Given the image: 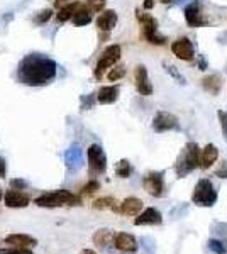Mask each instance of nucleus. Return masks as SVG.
I'll list each match as a JSON object with an SVG mask.
<instances>
[{
    "instance_id": "7ed1b4c3",
    "label": "nucleus",
    "mask_w": 227,
    "mask_h": 254,
    "mask_svg": "<svg viewBox=\"0 0 227 254\" xmlns=\"http://www.w3.org/2000/svg\"><path fill=\"white\" fill-rule=\"evenodd\" d=\"M36 205L44 208H56V207H76L81 205V196L75 195L68 190H56L48 191L36 198Z\"/></svg>"
},
{
    "instance_id": "e433bc0d",
    "label": "nucleus",
    "mask_w": 227,
    "mask_h": 254,
    "mask_svg": "<svg viewBox=\"0 0 227 254\" xmlns=\"http://www.w3.org/2000/svg\"><path fill=\"white\" fill-rule=\"evenodd\" d=\"M216 176H219V178H224L227 180V161H222L221 168L216 171Z\"/></svg>"
},
{
    "instance_id": "c03bdc74",
    "label": "nucleus",
    "mask_w": 227,
    "mask_h": 254,
    "mask_svg": "<svg viewBox=\"0 0 227 254\" xmlns=\"http://www.w3.org/2000/svg\"><path fill=\"white\" fill-rule=\"evenodd\" d=\"M187 2H193V0H178L176 3H187Z\"/></svg>"
},
{
    "instance_id": "5701e85b",
    "label": "nucleus",
    "mask_w": 227,
    "mask_h": 254,
    "mask_svg": "<svg viewBox=\"0 0 227 254\" xmlns=\"http://www.w3.org/2000/svg\"><path fill=\"white\" fill-rule=\"evenodd\" d=\"M222 85H224V81H222L221 76L216 75V73L202 78V87L207 90L209 93H212V95H219V93H221Z\"/></svg>"
},
{
    "instance_id": "1a4fd4ad",
    "label": "nucleus",
    "mask_w": 227,
    "mask_h": 254,
    "mask_svg": "<svg viewBox=\"0 0 227 254\" xmlns=\"http://www.w3.org/2000/svg\"><path fill=\"white\" fill-rule=\"evenodd\" d=\"M152 129L156 132H168V130H180V122L173 114L161 110L152 119Z\"/></svg>"
},
{
    "instance_id": "72a5a7b5",
    "label": "nucleus",
    "mask_w": 227,
    "mask_h": 254,
    "mask_svg": "<svg viewBox=\"0 0 227 254\" xmlns=\"http://www.w3.org/2000/svg\"><path fill=\"white\" fill-rule=\"evenodd\" d=\"M0 254H34L29 248H0Z\"/></svg>"
},
{
    "instance_id": "6ab92c4d",
    "label": "nucleus",
    "mask_w": 227,
    "mask_h": 254,
    "mask_svg": "<svg viewBox=\"0 0 227 254\" xmlns=\"http://www.w3.org/2000/svg\"><path fill=\"white\" fill-rule=\"evenodd\" d=\"M95 248H98L100 251H107L110 246H114V232L110 229H98L92 237Z\"/></svg>"
},
{
    "instance_id": "9d476101",
    "label": "nucleus",
    "mask_w": 227,
    "mask_h": 254,
    "mask_svg": "<svg viewBox=\"0 0 227 254\" xmlns=\"http://www.w3.org/2000/svg\"><path fill=\"white\" fill-rule=\"evenodd\" d=\"M171 53L181 61H192L195 58V48H193V43L188 38H180L173 41Z\"/></svg>"
},
{
    "instance_id": "c756f323",
    "label": "nucleus",
    "mask_w": 227,
    "mask_h": 254,
    "mask_svg": "<svg viewBox=\"0 0 227 254\" xmlns=\"http://www.w3.org/2000/svg\"><path fill=\"white\" fill-rule=\"evenodd\" d=\"M100 190V183L97 182V180H90L86 185L81 188V191H80V196H90V195H93L95 191H98Z\"/></svg>"
},
{
    "instance_id": "79ce46f5",
    "label": "nucleus",
    "mask_w": 227,
    "mask_h": 254,
    "mask_svg": "<svg viewBox=\"0 0 227 254\" xmlns=\"http://www.w3.org/2000/svg\"><path fill=\"white\" fill-rule=\"evenodd\" d=\"M199 68L204 71V69H207V63H205V60L202 58V56H199Z\"/></svg>"
},
{
    "instance_id": "c85d7f7f",
    "label": "nucleus",
    "mask_w": 227,
    "mask_h": 254,
    "mask_svg": "<svg viewBox=\"0 0 227 254\" xmlns=\"http://www.w3.org/2000/svg\"><path fill=\"white\" fill-rule=\"evenodd\" d=\"M209 251H212L214 254H227L226 243L222 239H209Z\"/></svg>"
},
{
    "instance_id": "cd10ccee",
    "label": "nucleus",
    "mask_w": 227,
    "mask_h": 254,
    "mask_svg": "<svg viewBox=\"0 0 227 254\" xmlns=\"http://www.w3.org/2000/svg\"><path fill=\"white\" fill-rule=\"evenodd\" d=\"M163 68L166 69V73L171 76V78H175V80H176V83H181V85L187 83V81H185V76L178 71V68H176L175 64L168 63V61H163Z\"/></svg>"
},
{
    "instance_id": "6e6552de",
    "label": "nucleus",
    "mask_w": 227,
    "mask_h": 254,
    "mask_svg": "<svg viewBox=\"0 0 227 254\" xmlns=\"http://www.w3.org/2000/svg\"><path fill=\"white\" fill-rule=\"evenodd\" d=\"M143 187L151 196L163 198L166 195V185H164V173L163 171H151L143 178Z\"/></svg>"
},
{
    "instance_id": "58836bf2",
    "label": "nucleus",
    "mask_w": 227,
    "mask_h": 254,
    "mask_svg": "<svg viewBox=\"0 0 227 254\" xmlns=\"http://www.w3.org/2000/svg\"><path fill=\"white\" fill-rule=\"evenodd\" d=\"M7 175V166H5V161H3L2 154H0V178H5Z\"/></svg>"
},
{
    "instance_id": "49530a36",
    "label": "nucleus",
    "mask_w": 227,
    "mask_h": 254,
    "mask_svg": "<svg viewBox=\"0 0 227 254\" xmlns=\"http://www.w3.org/2000/svg\"><path fill=\"white\" fill-rule=\"evenodd\" d=\"M3 198V193H2V191H0V200H2Z\"/></svg>"
},
{
    "instance_id": "f3484780",
    "label": "nucleus",
    "mask_w": 227,
    "mask_h": 254,
    "mask_svg": "<svg viewBox=\"0 0 227 254\" xmlns=\"http://www.w3.org/2000/svg\"><path fill=\"white\" fill-rule=\"evenodd\" d=\"M144 207V202L138 196H129V198L122 200L121 205H119V214L122 215H138L141 214Z\"/></svg>"
},
{
    "instance_id": "f257e3e1",
    "label": "nucleus",
    "mask_w": 227,
    "mask_h": 254,
    "mask_svg": "<svg viewBox=\"0 0 227 254\" xmlns=\"http://www.w3.org/2000/svg\"><path fill=\"white\" fill-rule=\"evenodd\" d=\"M56 76V63L51 58L39 53L27 55L19 63L17 80L29 87H41L48 85Z\"/></svg>"
},
{
    "instance_id": "dca6fc26",
    "label": "nucleus",
    "mask_w": 227,
    "mask_h": 254,
    "mask_svg": "<svg viewBox=\"0 0 227 254\" xmlns=\"http://www.w3.org/2000/svg\"><path fill=\"white\" fill-rule=\"evenodd\" d=\"M65 163H67V168L68 170H80L81 168V163H83V154H81V147L78 144H73L70 146V149H67L65 153Z\"/></svg>"
},
{
    "instance_id": "a18cd8bd",
    "label": "nucleus",
    "mask_w": 227,
    "mask_h": 254,
    "mask_svg": "<svg viewBox=\"0 0 227 254\" xmlns=\"http://www.w3.org/2000/svg\"><path fill=\"white\" fill-rule=\"evenodd\" d=\"M159 2H163V3H171L173 0H159Z\"/></svg>"
},
{
    "instance_id": "4be33fe9",
    "label": "nucleus",
    "mask_w": 227,
    "mask_h": 254,
    "mask_svg": "<svg viewBox=\"0 0 227 254\" xmlns=\"http://www.w3.org/2000/svg\"><path fill=\"white\" fill-rule=\"evenodd\" d=\"M219 158V149L216 144H207L204 149L200 151V168L207 170L217 161Z\"/></svg>"
},
{
    "instance_id": "423d86ee",
    "label": "nucleus",
    "mask_w": 227,
    "mask_h": 254,
    "mask_svg": "<svg viewBox=\"0 0 227 254\" xmlns=\"http://www.w3.org/2000/svg\"><path fill=\"white\" fill-rule=\"evenodd\" d=\"M121 46L119 44H112L102 53V56L98 58L97 64H95V69H93V75L97 80H102V76L105 75V71L109 68H112L119 60H121Z\"/></svg>"
},
{
    "instance_id": "f704fd0d",
    "label": "nucleus",
    "mask_w": 227,
    "mask_h": 254,
    "mask_svg": "<svg viewBox=\"0 0 227 254\" xmlns=\"http://www.w3.org/2000/svg\"><path fill=\"white\" fill-rule=\"evenodd\" d=\"M217 117H219V124H221L222 134H224V137L227 141V112H226V110H219Z\"/></svg>"
},
{
    "instance_id": "ea45409f",
    "label": "nucleus",
    "mask_w": 227,
    "mask_h": 254,
    "mask_svg": "<svg viewBox=\"0 0 227 254\" xmlns=\"http://www.w3.org/2000/svg\"><path fill=\"white\" fill-rule=\"evenodd\" d=\"M75 2V0H55V7H58V9H61V7L68 5V3Z\"/></svg>"
},
{
    "instance_id": "a19ab883",
    "label": "nucleus",
    "mask_w": 227,
    "mask_h": 254,
    "mask_svg": "<svg viewBox=\"0 0 227 254\" xmlns=\"http://www.w3.org/2000/svg\"><path fill=\"white\" fill-rule=\"evenodd\" d=\"M152 7H154V0H146V2H144V9L146 10H151Z\"/></svg>"
},
{
    "instance_id": "4c0bfd02",
    "label": "nucleus",
    "mask_w": 227,
    "mask_h": 254,
    "mask_svg": "<svg viewBox=\"0 0 227 254\" xmlns=\"http://www.w3.org/2000/svg\"><path fill=\"white\" fill-rule=\"evenodd\" d=\"M92 102H93V97L92 95H90V97H83V98H81V109H90V107H92Z\"/></svg>"
},
{
    "instance_id": "9b49d317",
    "label": "nucleus",
    "mask_w": 227,
    "mask_h": 254,
    "mask_svg": "<svg viewBox=\"0 0 227 254\" xmlns=\"http://www.w3.org/2000/svg\"><path fill=\"white\" fill-rule=\"evenodd\" d=\"M114 248L121 253L134 254V253H138L139 244H138V241H136V237L133 234H127V232H117V234H114Z\"/></svg>"
},
{
    "instance_id": "bb28decb",
    "label": "nucleus",
    "mask_w": 227,
    "mask_h": 254,
    "mask_svg": "<svg viewBox=\"0 0 227 254\" xmlns=\"http://www.w3.org/2000/svg\"><path fill=\"white\" fill-rule=\"evenodd\" d=\"M115 175L119 178H129L133 175V165L129 163V159H121V161L115 165Z\"/></svg>"
},
{
    "instance_id": "f8f14e48",
    "label": "nucleus",
    "mask_w": 227,
    "mask_h": 254,
    "mask_svg": "<svg viewBox=\"0 0 227 254\" xmlns=\"http://www.w3.org/2000/svg\"><path fill=\"white\" fill-rule=\"evenodd\" d=\"M134 81H136V88L138 92L144 97H150L152 93V85L148 76V69L144 64H138L134 69Z\"/></svg>"
},
{
    "instance_id": "2f4dec72",
    "label": "nucleus",
    "mask_w": 227,
    "mask_h": 254,
    "mask_svg": "<svg viewBox=\"0 0 227 254\" xmlns=\"http://www.w3.org/2000/svg\"><path fill=\"white\" fill-rule=\"evenodd\" d=\"M124 75H126V68H124L122 64H119V66L110 69L109 75H107V78H109L110 81H117V80L124 78Z\"/></svg>"
},
{
    "instance_id": "b1692460",
    "label": "nucleus",
    "mask_w": 227,
    "mask_h": 254,
    "mask_svg": "<svg viewBox=\"0 0 227 254\" xmlns=\"http://www.w3.org/2000/svg\"><path fill=\"white\" fill-rule=\"evenodd\" d=\"M80 5H81V2H72V3H68V5H65V7H61L60 12L56 14V20L58 22H67V20H70L73 17V14L80 9Z\"/></svg>"
},
{
    "instance_id": "412c9836",
    "label": "nucleus",
    "mask_w": 227,
    "mask_h": 254,
    "mask_svg": "<svg viewBox=\"0 0 227 254\" xmlns=\"http://www.w3.org/2000/svg\"><path fill=\"white\" fill-rule=\"evenodd\" d=\"M119 93H121V88H119L117 85L102 87L100 90H98V93H97V102H98V104H102V105L114 104V102H117Z\"/></svg>"
},
{
    "instance_id": "2eb2a0df",
    "label": "nucleus",
    "mask_w": 227,
    "mask_h": 254,
    "mask_svg": "<svg viewBox=\"0 0 227 254\" xmlns=\"http://www.w3.org/2000/svg\"><path fill=\"white\" fill-rule=\"evenodd\" d=\"M136 225H161L163 224V215L158 208L154 207H148L141 210V214H138V217L134 219Z\"/></svg>"
},
{
    "instance_id": "a878e982",
    "label": "nucleus",
    "mask_w": 227,
    "mask_h": 254,
    "mask_svg": "<svg viewBox=\"0 0 227 254\" xmlns=\"http://www.w3.org/2000/svg\"><path fill=\"white\" fill-rule=\"evenodd\" d=\"M92 207L95 210H114V212H119V207H117V200L114 196H102V198H97L95 202L92 203Z\"/></svg>"
},
{
    "instance_id": "37998d69",
    "label": "nucleus",
    "mask_w": 227,
    "mask_h": 254,
    "mask_svg": "<svg viewBox=\"0 0 227 254\" xmlns=\"http://www.w3.org/2000/svg\"><path fill=\"white\" fill-rule=\"evenodd\" d=\"M80 254H97L93 251V249H83V251H81Z\"/></svg>"
},
{
    "instance_id": "39448f33",
    "label": "nucleus",
    "mask_w": 227,
    "mask_h": 254,
    "mask_svg": "<svg viewBox=\"0 0 227 254\" xmlns=\"http://www.w3.org/2000/svg\"><path fill=\"white\" fill-rule=\"evenodd\" d=\"M136 17H138V20L141 22L143 34L148 43L156 44V46H163V44L166 43V38L158 32V20L152 17V15L144 14V12H141L139 9H136Z\"/></svg>"
},
{
    "instance_id": "393cba45",
    "label": "nucleus",
    "mask_w": 227,
    "mask_h": 254,
    "mask_svg": "<svg viewBox=\"0 0 227 254\" xmlns=\"http://www.w3.org/2000/svg\"><path fill=\"white\" fill-rule=\"evenodd\" d=\"M72 20H73V24H75V26H86V24L92 22V12L86 9L85 3H81L80 9L73 14Z\"/></svg>"
},
{
    "instance_id": "a211bd4d",
    "label": "nucleus",
    "mask_w": 227,
    "mask_h": 254,
    "mask_svg": "<svg viewBox=\"0 0 227 254\" xmlns=\"http://www.w3.org/2000/svg\"><path fill=\"white\" fill-rule=\"evenodd\" d=\"M5 244L12 246V248H36L38 246V239L27 234H9L5 236Z\"/></svg>"
},
{
    "instance_id": "7c9ffc66",
    "label": "nucleus",
    "mask_w": 227,
    "mask_h": 254,
    "mask_svg": "<svg viewBox=\"0 0 227 254\" xmlns=\"http://www.w3.org/2000/svg\"><path fill=\"white\" fill-rule=\"evenodd\" d=\"M105 3H107V0H86L85 5H86V9L92 12V14H98V12L104 10Z\"/></svg>"
},
{
    "instance_id": "c9c22d12",
    "label": "nucleus",
    "mask_w": 227,
    "mask_h": 254,
    "mask_svg": "<svg viewBox=\"0 0 227 254\" xmlns=\"http://www.w3.org/2000/svg\"><path fill=\"white\" fill-rule=\"evenodd\" d=\"M10 188L12 190H26L27 188V182L22 178H14L10 182Z\"/></svg>"
},
{
    "instance_id": "20e7f679",
    "label": "nucleus",
    "mask_w": 227,
    "mask_h": 254,
    "mask_svg": "<svg viewBox=\"0 0 227 254\" xmlns=\"http://www.w3.org/2000/svg\"><path fill=\"white\" fill-rule=\"evenodd\" d=\"M217 198H219L217 190L209 178H202L197 182L195 188H193V193H192V202L195 203V205L212 207V205H216Z\"/></svg>"
},
{
    "instance_id": "aec40b11",
    "label": "nucleus",
    "mask_w": 227,
    "mask_h": 254,
    "mask_svg": "<svg viewBox=\"0 0 227 254\" xmlns=\"http://www.w3.org/2000/svg\"><path fill=\"white\" fill-rule=\"evenodd\" d=\"M117 24V12L109 9V10H102L100 15L97 17V27L102 32H110Z\"/></svg>"
},
{
    "instance_id": "0eeeda50",
    "label": "nucleus",
    "mask_w": 227,
    "mask_h": 254,
    "mask_svg": "<svg viewBox=\"0 0 227 254\" xmlns=\"http://www.w3.org/2000/svg\"><path fill=\"white\" fill-rule=\"evenodd\" d=\"M86 158H88V170L90 175L97 176V175H104L107 171V156L102 149V146L92 144L86 149Z\"/></svg>"
},
{
    "instance_id": "ddd939ff",
    "label": "nucleus",
    "mask_w": 227,
    "mask_h": 254,
    "mask_svg": "<svg viewBox=\"0 0 227 254\" xmlns=\"http://www.w3.org/2000/svg\"><path fill=\"white\" fill-rule=\"evenodd\" d=\"M3 203L9 208H24L31 203V198L22 190H9L3 193Z\"/></svg>"
},
{
    "instance_id": "473e14b6",
    "label": "nucleus",
    "mask_w": 227,
    "mask_h": 254,
    "mask_svg": "<svg viewBox=\"0 0 227 254\" xmlns=\"http://www.w3.org/2000/svg\"><path fill=\"white\" fill-rule=\"evenodd\" d=\"M51 17H53V10L51 9H44V10L38 12L32 20H34V24H44V22H48Z\"/></svg>"
},
{
    "instance_id": "4468645a",
    "label": "nucleus",
    "mask_w": 227,
    "mask_h": 254,
    "mask_svg": "<svg viewBox=\"0 0 227 254\" xmlns=\"http://www.w3.org/2000/svg\"><path fill=\"white\" fill-rule=\"evenodd\" d=\"M185 20L190 27H202L207 24V20L202 17V10H200V3L197 0L190 2L187 7H185Z\"/></svg>"
},
{
    "instance_id": "f03ea898",
    "label": "nucleus",
    "mask_w": 227,
    "mask_h": 254,
    "mask_svg": "<svg viewBox=\"0 0 227 254\" xmlns=\"http://www.w3.org/2000/svg\"><path fill=\"white\" fill-rule=\"evenodd\" d=\"M200 166V147L197 142H187L180 151L178 159L175 163V171L178 178H185L188 173Z\"/></svg>"
}]
</instances>
